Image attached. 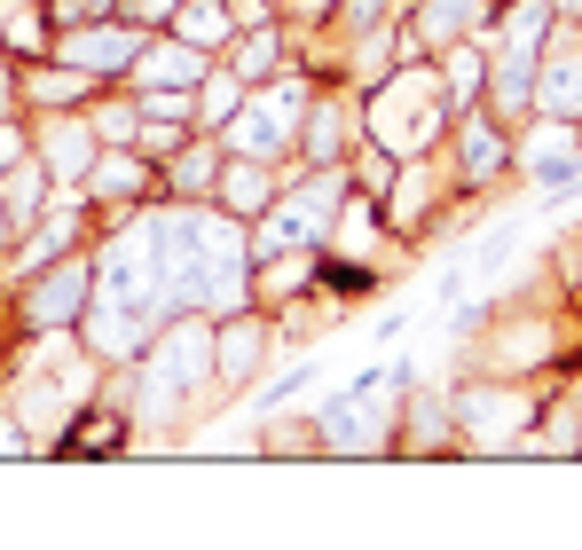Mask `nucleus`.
<instances>
[{
    "mask_svg": "<svg viewBox=\"0 0 582 550\" xmlns=\"http://www.w3.org/2000/svg\"><path fill=\"white\" fill-rule=\"evenodd\" d=\"M119 55H126L119 40H71V63H95V71H111Z\"/></svg>",
    "mask_w": 582,
    "mask_h": 550,
    "instance_id": "f257e3e1",
    "label": "nucleus"
}]
</instances>
